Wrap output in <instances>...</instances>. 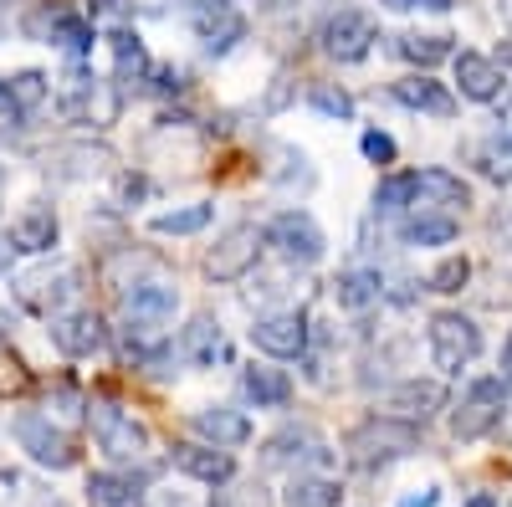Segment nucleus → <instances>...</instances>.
I'll use <instances>...</instances> for the list:
<instances>
[{"label": "nucleus", "instance_id": "obj_1", "mask_svg": "<svg viewBox=\"0 0 512 507\" xmlns=\"http://www.w3.org/2000/svg\"><path fill=\"white\" fill-rule=\"evenodd\" d=\"M420 431L425 426H410V420H395V415L374 410L369 420H359V426L344 436V456L359 472H384V467H395V461L420 451Z\"/></svg>", "mask_w": 512, "mask_h": 507}, {"label": "nucleus", "instance_id": "obj_2", "mask_svg": "<svg viewBox=\"0 0 512 507\" xmlns=\"http://www.w3.org/2000/svg\"><path fill=\"white\" fill-rule=\"evenodd\" d=\"M262 241L287 267H318L323 251H328V236H323L313 210H277V216L262 226Z\"/></svg>", "mask_w": 512, "mask_h": 507}, {"label": "nucleus", "instance_id": "obj_3", "mask_svg": "<svg viewBox=\"0 0 512 507\" xmlns=\"http://www.w3.org/2000/svg\"><path fill=\"white\" fill-rule=\"evenodd\" d=\"M502 415H507V379L497 374H482L466 385V395L456 400L451 410V436L456 441H482L502 426Z\"/></svg>", "mask_w": 512, "mask_h": 507}, {"label": "nucleus", "instance_id": "obj_4", "mask_svg": "<svg viewBox=\"0 0 512 507\" xmlns=\"http://www.w3.org/2000/svg\"><path fill=\"white\" fill-rule=\"evenodd\" d=\"M333 441L323 436V431H313V426H282V431H272L267 441H262V461L267 467H277V472H328L333 467Z\"/></svg>", "mask_w": 512, "mask_h": 507}, {"label": "nucleus", "instance_id": "obj_5", "mask_svg": "<svg viewBox=\"0 0 512 507\" xmlns=\"http://www.w3.org/2000/svg\"><path fill=\"white\" fill-rule=\"evenodd\" d=\"M425 344H431V359H436L441 374H461L482 354V328L456 308H441V313H431V323H425Z\"/></svg>", "mask_w": 512, "mask_h": 507}, {"label": "nucleus", "instance_id": "obj_6", "mask_svg": "<svg viewBox=\"0 0 512 507\" xmlns=\"http://www.w3.org/2000/svg\"><path fill=\"white\" fill-rule=\"evenodd\" d=\"M88 426H93V441H98V451L103 456H113V461H144L149 456V426L144 420H134L128 410H118V405H108V400H93L88 405Z\"/></svg>", "mask_w": 512, "mask_h": 507}, {"label": "nucleus", "instance_id": "obj_7", "mask_svg": "<svg viewBox=\"0 0 512 507\" xmlns=\"http://www.w3.org/2000/svg\"><path fill=\"white\" fill-rule=\"evenodd\" d=\"M318 41H323V57H333V62L354 67V62H364V57L374 52L379 26H374V16H369V11L344 6V11H333V16L318 26Z\"/></svg>", "mask_w": 512, "mask_h": 507}, {"label": "nucleus", "instance_id": "obj_8", "mask_svg": "<svg viewBox=\"0 0 512 507\" xmlns=\"http://www.w3.org/2000/svg\"><path fill=\"white\" fill-rule=\"evenodd\" d=\"M190 31L200 36V47L210 57H226V52H236L246 41V11L236 6V0H195Z\"/></svg>", "mask_w": 512, "mask_h": 507}, {"label": "nucleus", "instance_id": "obj_9", "mask_svg": "<svg viewBox=\"0 0 512 507\" xmlns=\"http://www.w3.org/2000/svg\"><path fill=\"white\" fill-rule=\"evenodd\" d=\"M267 241H262V231L256 226H226L221 236H216V246L205 251V277L210 282H241L251 267H256V251H262Z\"/></svg>", "mask_w": 512, "mask_h": 507}, {"label": "nucleus", "instance_id": "obj_10", "mask_svg": "<svg viewBox=\"0 0 512 507\" xmlns=\"http://www.w3.org/2000/svg\"><path fill=\"white\" fill-rule=\"evenodd\" d=\"M446 410V385L441 379H400L379 395V415H395V420H410V426H431V420Z\"/></svg>", "mask_w": 512, "mask_h": 507}, {"label": "nucleus", "instance_id": "obj_11", "mask_svg": "<svg viewBox=\"0 0 512 507\" xmlns=\"http://www.w3.org/2000/svg\"><path fill=\"white\" fill-rule=\"evenodd\" d=\"M16 446L36 461V467H47V472H67L72 461H77V451H72V441L52 426V415H16Z\"/></svg>", "mask_w": 512, "mask_h": 507}, {"label": "nucleus", "instance_id": "obj_12", "mask_svg": "<svg viewBox=\"0 0 512 507\" xmlns=\"http://www.w3.org/2000/svg\"><path fill=\"white\" fill-rule=\"evenodd\" d=\"M251 344L267 359H308V318L297 308L282 313H262L251 323Z\"/></svg>", "mask_w": 512, "mask_h": 507}, {"label": "nucleus", "instance_id": "obj_13", "mask_svg": "<svg viewBox=\"0 0 512 507\" xmlns=\"http://www.w3.org/2000/svg\"><path fill=\"white\" fill-rule=\"evenodd\" d=\"M47 333H52V344H57L67 359H93V354H103V344H108V328H103V318H98L93 308H62Z\"/></svg>", "mask_w": 512, "mask_h": 507}, {"label": "nucleus", "instance_id": "obj_14", "mask_svg": "<svg viewBox=\"0 0 512 507\" xmlns=\"http://www.w3.org/2000/svg\"><path fill=\"white\" fill-rule=\"evenodd\" d=\"M451 67H456V93L466 103H497L502 88H507V67L482 57V52H456Z\"/></svg>", "mask_w": 512, "mask_h": 507}, {"label": "nucleus", "instance_id": "obj_15", "mask_svg": "<svg viewBox=\"0 0 512 507\" xmlns=\"http://www.w3.org/2000/svg\"><path fill=\"white\" fill-rule=\"evenodd\" d=\"M180 359L195 364V369H216L231 359V344H226V328L210 318V313H195L185 328H180Z\"/></svg>", "mask_w": 512, "mask_h": 507}, {"label": "nucleus", "instance_id": "obj_16", "mask_svg": "<svg viewBox=\"0 0 512 507\" xmlns=\"http://www.w3.org/2000/svg\"><path fill=\"white\" fill-rule=\"evenodd\" d=\"M175 467H180L185 477L205 482V487L236 482V456H231L226 446H210V441H185V446H175Z\"/></svg>", "mask_w": 512, "mask_h": 507}, {"label": "nucleus", "instance_id": "obj_17", "mask_svg": "<svg viewBox=\"0 0 512 507\" xmlns=\"http://www.w3.org/2000/svg\"><path fill=\"white\" fill-rule=\"evenodd\" d=\"M395 103H405L410 113H425V118H451L456 113V93L446 88V82H436L431 72H410L395 82Z\"/></svg>", "mask_w": 512, "mask_h": 507}, {"label": "nucleus", "instance_id": "obj_18", "mask_svg": "<svg viewBox=\"0 0 512 507\" xmlns=\"http://www.w3.org/2000/svg\"><path fill=\"white\" fill-rule=\"evenodd\" d=\"M461 231L456 210H436V205H415L410 216H400V241L405 246H451Z\"/></svg>", "mask_w": 512, "mask_h": 507}, {"label": "nucleus", "instance_id": "obj_19", "mask_svg": "<svg viewBox=\"0 0 512 507\" xmlns=\"http://www.w3.org/2000/svg\"><path fill=\"white\" fill-rule=\"evenodd\" d=\"M190 426H195V436H200V441H210V446H226V451L251 441V420H246L236 405H200Z\"/></svg>", "mask_w": 512, "mask_h": 507}, {"label": "nucleus", "instance_id": "obj_20", "mask_svg": "<svg viewBox=\"0 0 512 507\" xmlns=\"http://www.w3.org/2000/svg\"><path fill=\"white\" fill-rule=\"evenodd\" d=\"M390 52H395L400 62L420 67V72H431L436 62H451V57H456V36H446V31H400V36L390 41Z\"/></svg>", "mask_w": 512, "mask_h": 507}, {"label": "nucleus", "instance_id": "obj_21", "mask_svg": "<svg viewBox=\"0 0 512 507\" xmlns=\"http://www.w3.org/2000/svg\"><path fill=\"white\" fill-rule=\"evenodd\" d=\"M11 246L21 251V257H47V251L57 246V216H52V205L21 210V216L11 221Z\"/></svg>", "mask_w": 512, "mask_h": 507}, {"label": "nucleus", "instance_id": "obj_22", "mask_svg": "<svg viewBox=\"0 0 512 507\" xmlns=\"http://www.w3.org/2000/svg\"><path fill=\"white\" fill-rule=\"evenodd\" d=\"M384 298V272L379 267H349L333 277V303L344 313H364Z\"/></svg>", "mask_w": 512, "mask_h": 507}, {"label": "nucleus", "instance_id": "obj_23", "mask_svg": "<svg viewBox=\"0 0 512 507\" xmlns=\"http://www.w3.org/2000/svg\"><path fill=\"white\" fill-rule=\"evenodd\" d=\"M415 180H420V205H436V210H466L472 205V185H466L456 169H415Z\"/></svg>", "mask_w": 512, "mask_h": 507}, {"label": "nucleus", "instance_id": "obj_24", "mask_svg": "<svg viewBox=\"0 0 512 507\" xmlns=\"http://www.w3.org/2000/svg\"><path fill=\"white\" fill-rule=\"evenodd\" d=\"M241 390H246V400H251L256 410H277V405L292 400V379H287V369H277V364H246V369H241Z\"/></svg>", "mask_w": 512, "mask_h": 507}, {"label": "nucleus", "instance_id": "obj_25", "mask_svg": "<svg viewBox=\"0 0 512 507\" xmlns=\"http://www.w3.org/2000/svg\"><path fill=\"white\" fill-rule=\"evenodd\" d=\"M72 272L67 267H57V272H36V277H21V303L26 308H36V313H47V318H57L62 313V303L72 298Z\"/></svg>", "mask_w": 512, "mask_h": 507}, {"label": "nucleus", "instance_id": "obj_26", "mask_svg": "<svg viewBox=\"0 0 512 507\" xmlns=\"http://www.w3.org/2000/svg\"><path fill=\"white\" fill-rule=\"evenodd\" d=\"M52 175L57 180H93V175H108L113 169V149L108 144H67L52 154Z\"/></svg>", "mask_w": 512, "mask_h": 507}, {"label": "nucleus", "instance_id": "obj_27", "mask_svg": "<svg viewBox=\"0 0 512 507\" xmlns=\"http://www.w3.org/2000/svg\"><path fill=\"white\" fill-rule=\"evenodd\" d=\"M98 88H103V82H98L88 67H72V72H67V88H62V98H57V108H62L72 123H93V118H98Z\"/></svg>", "mask_w": 512, "mask_h": 507}, {"label": "nucleus", "instance_id": "obj_28", "mask_svg": "<svg viewBox=\"0 0 512 507\" xmlns=\"http://www.w3.org/2000/svg\"><path fill=\"white\" fill-rule=\"evenodd\" d=\"M420 205V180L415 169H400V175H384L374 185V216H410Z\"/></svg>", "mask_w": 512, "mask_h": 507}, {"label": "nucleus", "instance_id": "obj_29", "mask_svg": "<svg viewBox=\"0 0 512 507\" xmlns=\"http://www.w3.org/2000/svg\"><path fill=\"white\" fill-rule=\"evenodd\" d=\"M144 482L134 472H93L88 477V502L93 507H139Z\"/></svg>", "mask_w": 512, "mask_h": 507}, {"label": "nucleus", "instance_id": "obj_30", "mask_svg": "<svg viewBox=\"0 0 512 507\" xmlns=\"http://www.w3.org/2000/svg\"><path fill=\"white\" fill-rule=\"evenodd\" d=\"M210 221H216V205L210 200H190V205H175V210H159L149 221L154 236H200Z\"/></svg>", "mask_w": 512, "mask_h": 507}, {"label": "nucleus", "instance_id": "obj_31", "mask_svg": "<svg viewBox=\"0 0 512 507\" xmlns=\"http://www.w3.org/2000/svg\"><path fill=\"white\" fill-rule=\"evenodd\" d=\"M287 507H338V482L328 472H297L287 482Z\"/></svg>", "mask_w": 512, "mask_h": 507}, {"label": "nucleus", "instance_id": "obj_32", "mask_svg": "<svg viewBox=\"0 0 512 507\" xmlns=\"http://www.w3.org/2000/svg\"><path fill=\"white\" fill-rule=\"evenodd\" d=\"M93 41H98V31H93V16H77V11H62V21L52 26V47H62L72 62H82L93 52Z\"/></svg>", "mask_w": 512, "mask_h": 507}, {"label": "nucleus", "instance_id": "obj_33", "mask_svg": "<svg viewBox=\"0 0 512 507\" xmlns=\"http://www.w3.org/2000/svg\"><path fill=\"white\" fill-rule=\"evenodd\" d=\"M308 103H313V113H323L333 123H349L354 118V98H349V88H338V82H313Z\"/></svg>", "mask_w": 512, "mask_h": 507}, {"label": "nucleus", "instance_id": "obj_34", "mask_svg": "<svg viewBox=\"0 0 512 507\" xmlns=\"http://www.w3.org/2000/svg\"><path fill=\"white\" fill-rule=\"evenodd\" d=\"M210 507H277V497L267 482H226L210 497Z\"/></svg>", "mask_w": 512, "mask_h": 507}, {"label": "nucleus", "instance_id": "obj_35", "mask_svg": "<svg viewBox=\"0 0 512 507\" xmlns=\"http://www.w3.org/2000/svg\"><path fill=\"white\" fill-rule=\"evenodd\" d=\"M472 282V262L466 257H441L436 262V272L425 277V292H441V298H456V292Z\"/></svg>", "mask_w": 512, "mask_h": 507}, {"label": "nucleus", "instance_id": "obj_36", "mask_svg": "<svg viewBox=\"0 0 512 507\" xmlns=\"http://www.w3.org/2000/svg\"><path fill=\"white\" fill-rule=\"evenodd\" d=\"M6 82H11V98H16V103H21L26 113H31V108H36L41 98L52 93V82H47V72H36V67H26V72H16V77H6Z\"/></svg>", "mask_w": 512, "mask_h": 507}, {"label": "nucleus", "instance_id": "obj_37", "mask_svg": "<svg viewBox=\"0 0 512 507\" xmlns=\"http://www.w3.org/2000/svg\"><path fill=\"white\" fill-rule=\"evenodd\" d=\"M359 149H364L369 164H395V154H400V144L384 134V129H364V134H359Z\"/></svg>", "mask_w": 512, "mask_h": 507}, {"label": "nucleus", "instance_id": "obj_38", "mask_svg": "<svg viewBox=\"0 0 512 507\" xmlns=\"http://www.w3.org/2000/svg\"><path fill=\"white\" fill-rule=\"evenodd\" d=\"M62 11H67V6H52V0H47V6H36V11L21 21V31H26L31 41H52V26L62 21Z\"/></svg>", "mask_w": 512, "mask_h": 507}, {"label": "nucleus", "instance_id": "obj_39", "mask_svg": "<svg viewBox=\"0 0 512 507\" xmlns=\"http://www.w3.org/2000/svg\"><path fill=\"white\" fill-rule=\"evenodd\" d=\"M384 11H436V16H446L456 0H379Z\"/></svg>", "mask_w": 512, "mask_h": 507}, {"label": "nucleus", "instance_id": "obj_40", "mask_svg": "<svg viewBox=\"0 0 512 507\" xmlns=\"http://www.w3.org/2000/svg\"><path fill=\"white\" fill-rule=\"evenodd\" d=\"M128 11H134L128 0H93V6H88V16H93V21H98V16H103V21H123Z\"/></svg>", "mask_w": 512, "mask_h": 507}, {"label": "nucleus", "instance_id": "obj_41", "mask_svg": "<svg viewBox=\"0 0 512 507\" xmlns=\"http://www.w3.org/2000/svg\"><path fill=\"white\" fill-rule=\"evenodd\" d=\"M487 154H492V159L507 169V175H512V129H507V134H497V139L487 144Z\"/></svg>", "mask_w": 512, "mask_h": 507}, {"label": "nucleus", "instance_id": "obj_42", "mask_svg": "<svg viewBox=\"0 0 512 507\" xmlns=\"http://www.w3.org/2000/svg\"><path fill=\"white\" fill-rule=\"evenodd\" d=\"M400 507H441V487H420V492H405Z\"/></svg>", "mask_w": 512, "mask_h": 507}, {"label": "nucleus", "instance_id": "obj_43", "mask_svg": "<svg viewBox=\"0 0 512 507\" xmlns=\"http://www.w3.org/2000/svg\"><path fill=\"white\" fill-rule=\"evenodd\" d=\"M246 6L256 16H287V11H297V0H246Z\"/></svg>", "mask_w": 512, "mask_h": 507}, {"label": "nucleus", "instance_id": "obj_44", "mask_svg": "<svg viewBox=\"0 0 512 507\" xmlns=\"http://www.w3.org/2000/svg\"><path fill=\"white\" fill-rule=\"evenodd\" d=\"M11 257H16V246H11V236H0V277L11 272Z\"/></svg>", "mask_w": 512, "mask_h": 507}, {"label": "nucleus", "instance_id": "obj_45", "mask_svg": "<svg viewBox=\"0 0 512 507\" xmlns=\"http://www.w3.org/2000/svg\"><path fill=\"white\" fill-rule=\"evenodd\" d=\"M502 379H512V333H507V344H502Z\"/></svg>", "mask_w": 512, "mask_h": 507}, {"label": "nucleus", "instance_id": "obj_46", "mask_svg": "<svg viewBox=\"0 0 512 507\" xmlns=\"http://www.w3.org/2000/svg\"><path fill=\"white\" fill-rule=\"evenodd\" d=\"M502 67H512V41H502Z\"/></svg>", "mask_w": 512, "mask_h": 507}, {"label": "nucleus", "instance_id": "obj_47", "mask_svg": "<svg viewBox=\"0 0 512 507\" xmlns=\"http://www.w3.org/2000/svg\"><path fill=\"white\" fill-rule=\"evenodd\" d=\"M466 507H497L492 497H472V502H466Z\"/></svg>", "mask_w": 512, "mask_h": 507}, {"label": "nucleus", "instance_id": "obj_48", "mask_svg": "<svg viewBox=\"0 0 512 507\" xmlns=\"http://www.w3.org/2000/svg\"><path fill=\"white\" fill-rule=\"evenodd\" d=\"M31 507H62V502H52V497H41V502H31Z\"/></svg>", "mask_w": 512, "mask_h": 507}, {"label": "nucleus", "instance_id": "obj_49", "mask_svg": "<svg viewBox=\"0 0 512 507\" xmlns=\"http://www.w3.org/2000/svg\"><path fill=\"white\" fill-rule=\"evenodd\" d=\"M6 6H16V0H0V11H6Z\"/></svg>", "mask_w": 512, "mask_h": 507}, {"label": "nucleus", "instance_id": "obj_50", "mask_svg": "<svg viewBox=\"0 0 512 507\" xmlns=\"http://www.w3.org/2000/svg\"><path fill=\"white\" fill-rule=\"evenodd\" d=\"M497 6H507V11H512V0H497Z\"/></svg>", "mask_w": 512, "mask_h": 507}, {"label": "nucleus", "instance_id": "obj_51", "mask_svg": "<svg viewBox=\"0 0 512 507\" xmlns=\"http://www.w3.org/2000/svg\"><path fill=\"white\" fill-rule=\"evenodd\" d=\"M0 185H6V169H0Z\"/></svg>", "mask_w": 512, "mask_h": 507}, {"label": "nucleus", "instance_id": "obj_52", "mask_svg": "<svg viewBox=\"0 0 512 507\" xmlns=\"http://www.w3.org/2000/svg\"><path fill=\"white\" fill-rule=\"evenodd\" d=\"M507 507H512V497H507Z\"/></svg>", "mask_w": 512, "mask_h": 507}]
</instances>
